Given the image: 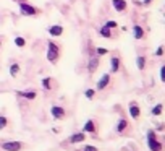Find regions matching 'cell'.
Returning <instances> with one entry per match:
<instances>
[{
  "label": "cell",
  "mask_w": 165,
  "mask_h": 151,
  "mask_svg": "<svg viewBox=\"0 0 165 151\" xmlns=\"http://www.w3.org/2000/svg\"><path fill=\"white\" fill-rule=\"evenodd\" d=\"M58 59H60V46L54 41H49L47 42V60L54 63Z\"/></svg>",
  "instance_id": "obj_2"
},
{
  "label": "cell",
  "mask_w": 165,
  "mask_h": 151,
  "mask_svg": "<svg viewBox=\"0 0 165 151\" xmlns=\"http://www.w3.org/2000/svg\"><path fill=\"white\" fill-rule=\"evenodd\" d=\"M18 73H20V65L18 63H12L10 65V75H12V77H16Z\"/></svg>",
  "instance_id": "obj_22"
},
{
  "label": "cell",
  "mask_w": 165,
  "mask_h": 151,
  "mask_svg": "<svg viewBox=\"0 0 165 151\" xmlns=\"http://www.w3.org/2000/svg\"><path fill=\"white\" fill-rule=\"evenodd\" d=\"M99 67V57H94V59H89L88 62V71L89 73H94Z\"/></svg>",
  "instance_id": "obj_17"
},
{
  "label": "cell",
  "mask_w": 165,
  "mask_h": 151,
  "mask_svg": "<svg viewBox=\"0 0 165 151\" xmlns=\"http://www.w3.org/2000/svg\"><path fill=\"white\" fill-rule=\"evenodd\" d=\"M112 5L115 8V12L118 13H125L128 10V2L126 0H112Z\"/></svg>",
  "instance_id": "obj_9"
},
{
  "label": "cell",
  "mask_w": 165,
  "mask_h": 151,
  "mask_svg": "<svg viewBox=\"0 0 165 151\" xmlns=\"http://www.w3.org/2000/svg\"><path fill=\"white\" fill-rule=\"evenodd\" d=\"M0 47H2V41H0Z\"/></svg>",
  "instance_id": "obj_31"
},
{
  "label": "cell",
  "mask_w": 165,
  "mask_h": 151,
  "mask_svg": "<svg viewBox=\"0 0 165 151\" xmlns=\"http://www.w3.org/2000/svg\"><path fill=\"white\" fill-rule=\"evenodd\" d=\"M130 122L126 120L125 117H120L118 119V122H117V125H115V132L118 133V135H126V133L130 132Z\"/></svg>",
  "instance_id": "obj_4"
},
{
  "label": "cell",
  "mask_w": 165,
  "mask_h": 151,
  "mask_svg": "<svg viewBox=\"0 0 165 151\" xmlns=\"http://www.w3.org/2000/svg\"><path fill=\"white\" fill-rule=\"evenodd\" d=\"M47 31H49V34L52 37H60L62 34H63V26L62 25H52L47 28Z\"/></svg>",
  "instance_id": "obj_12"
},
{
  "label": "cell",
  "mask_w": 165,
  "mask_h": 151,
  "mask_svg": "<svg viewBox=\"0 0 165 151\" xmlns=\"http://www.w3.org/2000/svg\"><path fill=\"white\" fill-rule=\"evenodd\" d=\"M96 54H97V57L105 55V54H109V49H105V47H97V49H96Z\"/></svg>",
  "instance_id": "obj_24"
},
{
  "label": "cell",
  "mask_w": 165,
  "mask_h": 151,
  "mask_svg": "<svg viewBox=\"0 0 165 151\" xmlns=\"http://www.w3.org/2000/svg\"><path fill=\"white\" fill-rule=\"evenodd\" d=\"M2 150L3 151H21L23 150V143L21 142H3L2 143Z\"/></svg>",
  "instance_id": "obj_6"
},
{
  "label": "cell",
  "mask_w": 165,
  "mask_h": 151,
  "mask_svg": "<svg viewBox=\"0 0 165 151\" xmlns=\"http://www.w3.org/2000/svg\"><path fill=\"white\" fill-rule=\"evenodd\" d=\"M133 36H135V39H144L146 37V31H144V28L141 25H135L133 26Z\"/></svg>",
  "instance_id": "obj_14"
},
{
  "label": "cell",
  "mask_w": 165,
  "mask_h": 151,
  "mask_svg": "<svg viewBox=\"0 0 165 151\" xmlns=\"http://www.w3.org/2000/svg\"><path fill=\"white\" fill-rule=\"evenodd\" d=\"M20 13L25 16H36V15H39V10L26 2H20Z\"/></svg>",
  "instance_id": "obj_3"
},
{
  "label": "cell",
  "mask_w": 165,
  "mask_h": 151,
  "mask_svg": "<svg viewBox=\"0 0 165 151\" xmlns=\"http://www.w3.org/2000/svg\"><path fill=\"white\" fill-rule=\"evenodd\" d=\"M50 115H52L55 120H63L67 117V111L62 106H52L50 107Z\"/></svg>",
  "instance_id": "obj_5"
},
{
  "label": "cell",
  "mask_w": 165,
  "mask_h": 151,
  "mask_svg": "<svg viewBox=\"0 0 165 151\" xmlns=\"http://www.w3.org/2000/svg\"><path fill=\"white\" fill-rule=\"evenodd\" d=\"M82 132L84 133H97V122L96 120H92V119H89L88 122L84 123V127H82Z\"/></svg>",
  "instance_id": "obj_10"
},
{
  "label": "cell",
  "mask_w": 165,
  "mask_h": 151,
  "mask_svg": "<svg viewBox=\"0 0 165 151\" xmlns=\"http://www.w3.org/2000/svg\"><path fill=\"white\" fill-rule=\"evenodd\" d=\"M146 63H147V59H146L144 55H139V57L136 59V67H138V70L143 71L144 68H146Z\"/></svg>",
  "instance_id": "obj_19"
},
{
  "label": "cell",
  "mask_w": 165,
  "mask_h": 151,
  "mask_svg": "<svg viewBox=\"0 0 165 151\" xmlns=\"http://www.w3.org/2000/svg\"><path fill=\"white\" fill-rule=\"evenodd\" d=\"M162 112H164V104H162V102H159V104H156V106L152 107L151 114H152L154 117H157V115H162Z\"/></svg>",
  "instance_id": "obj_20"
},
{
  "label": "cell",
  "mask_w": 165,
  "mask_h": 151,
  "mask_svg": "<svg viewBox=\"0 0 165 151\" xmlns=\"http://www.w3.org/2000/svg\"><path fill=\"white\" fill-rule=\"evenodd\" d=\"M42 88L49 91V90H52V88H57V83H55V81H54L50 77H46V78L42 80Z\"/></svg>",
  "instance_id": "obj_16"
},
{
  "label": "cell",
  "mask_w": 165,
  "mask_h": 151,
  "mask_svg": "<svg viewBox=\"0 0 165 151\" xmlns=\"http://www.w3.org/2000/svg\"><path fill=\"white\" fill-rule=\"evenodd\" d=\"M128 111H130V115H131L135 120H138V119L141 117V107L138 106V102H135V101H131L128 104Z\"/></svg>",
  "instance_id": "obj_7"
},
{
  "label": "cell",
  "mask_w": 165,
  "mask_h": 151,
  "mask_svg": "<svg viewBox=\"0 0 165 151\" xmlns=\"http://www.w3.org/2000/svg\"><path fill=\"white\" fill-rule=\"evenodd\" d=\"M105 26H107V28H110V29H117V28H118V23L113 21V20H110V21L105 23Z\"/></svg>",
  "instance_id": "obj_25"
},
{
  "label": "cell",
  "mask_w": 165,
  "mask_h": 151,
  "mask_svg": "<svg viewBox=\"0 0 165 151\" xmlns=\"http://www.w3.org/2000/svg\"><path fill=\"white\" fill-rule=\"evenodd\" d=\"M16 94L20 98H25V99H29V101H34L37 98V93L36 91H16Z\"/></svg>",
  "instance_id": "obj_15"
},
{
  "label": "cell",
  "mask_w": 165,
  "mask_h": 151,
  "mask_svg": "<svg viewBox=\"0 0 165 151\" xmlns=\"http://www.w3.org/2000/svg\"><path fill=\"white\" fill-rule=\"evenodd\" d=\"M110 80H112V77H110V73H104L102 75V78L97 81V86H96V90L97 91H102V90H105V88L110 85Z\"/></svg>",
  "instance_id": "obj_8"
},
{
  "label": "cell",
  "mask_w": 165,
  "mask_h": 151,
  "mask_svg": "<svg viewBox=\"0 0 165 151\" xmlns=\"http://www.w3.org/2000/svg\"><path fill=\"white\" fill-rule=\"evenodd\" d=\"M99 33H101V36L102 37H105V39H112V37H113V33H112V29H110V28H107V26H102V28H101V31H99Z\"/></svg>",
  "instance_id": "obj_18"
},
{
  "label": "cell",
  "mask_w": 165,
  "mask_h": 151,
  "mask_svg": "<svg viewBox=\"0 0 165 151\" xmlns=\"http://www.w3.org/2000/svg\"><path fill=\"white\" fill-rule=\"evenodd\" d=\"M164 54H165V47L164 46H159V47H157V50H156V55L157 57H162Z\"/></svg>",
  "instance_id": "obj_26"
},
{
  "label": "cell",
  "mask_w": 165,
  "mask_h": 151,
  "mask_svg": "<svg viewBox=\"0 0 165 151\" xmlns=\"http://www.w3.org/2000/svg\"><path fill=\"white\" fill-rule=\"evenodd\" d=\"M94 94H96L94 90H86V91H84V96H86L88 99H92V98H94Z\"/></svg>",
  "instance_id": "obj_27"
},
{
  "label": "cell",
  "mask_w": 165,
  "mask_h": 151,
  "mask_svg": "<svg viewBox=\"0 0 165 151\" xmlns=\"http://www.w3.org/2000/svg\"><path fill=\"white\" fill-rule=\"evenodd\" d=\"M15 46L20 47V49H21V47H25L26 46V39H25V37H21V36H16L15 37Z\"/></svg>",
  "instance_id": "obj_21"
},
{
  "label": "cell",
  "mask_w": 165,
  "mask_h": 151,
  "mask_svg": "<svg viewBox=\"0 0 165 151\" xmlns=\"http://www.w3.org/2000/svg\"><path fill=\"white\" fill-rule=\"evenodd\" d=\"M82 151H99L96 146H92V145H86L84 148H82Z\"/></svg>",
  "instance_id": "obj_29"
},
{
  "label": "cell",
  "mask_w": 165,
  "mask_h": 151,
  "mask_svg": "<svg viewBox=\"0 0 165 151\" xmlns=\"http://www.w3.org/2000/svg\"><path fill=\"white\" fill-rule=\"evenodd\" d=\"M67 142L71 143V145H75V143H81V142H86V133H84V132L75 133V135H71L70 138L67 140Z\"/></svg>",
  "instance_id": "obj_13"
},
{
  "label": "cell",
  "mask_w": 165,
  "mask_h": 151,
  "mask_svg": "<svg viewBox=\"0 0 165 151\" xmlns=\"http://www.w3.org/2000/svg\"><path fill=\"white\" fill-rule=\"evenodd\" d=\"M152 2H154V0H143V3H144V5H151Z\"/></svg>",
  "instance_id": "obj_30"
},
{
  "label": "cell",
  "mask_w": 165,
  "mask_h": 151,
  "mask_svg": "<svg viewBox=\"0 0 165 151\" xmlns=\"http://www.w3.org/2000/svg\"><path fill=\"white\" fill-rule=\"evenodd\" d=\"M146 138H147V148L151 151H164V143L159 140V136L154 130H147Z\"/></svg>",
  "instance_id": "obj_1"
},
{
  "label": "cell",
  "mask_w": 165,
  "mask_h": 151,
  "mask_svg": "<svg viewBox=\"0 0 165 151\" xmlns=\"http://www.w3.org/2000/svg\"><path fill=\"white\" fill-rule=\"evenodd\" d=\"M120 68H122V60H120V57L113 55L112 59H110V71H112V73H118Z\"/></svg>",
  "instance_id": "obj_11"
},
{
  "label": "cell",
  "mask_w": 165,
  "mask_h": 151,
  "mask_svg": "<svg viewBox=\"0 0 165 151\" xmlns=\"http://www.w3.org/2000/svg\"><path fill=\"white\" fill-rule=\"evenodd\" d=\"M7 127H8V119L5 115H0V130L7 128Z\"/></svg>",
  "instance_id": "obj_23"
},
{
  "label": "cell",
  "mask_w": 165,
  "mask_h": 151,
  "mask_svg": "<svg viewBox=\"0 0 165 151\" xmlns=\"http://www.w3.org/2000/svg\"><path fill=\"white\" fill-rule=\"evenodd\" d=\"M160 81H162V83H165V63L162 65V67H160Z\"/></svg>",
  "instance_id": "obj_28"
}]
</instances>
